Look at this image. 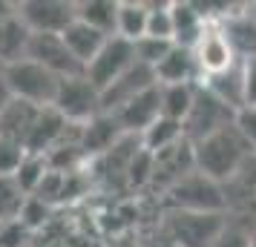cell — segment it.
Masks as SVG:
<instances>
[{
    "label": "cell",
    "mask_w": 256,
    "mask_h": 247,
    "mask_svg": "<svg viewBox=\"0 0 256 247\" xmlns=\"http://www.w3.org/2000/svg\"><path fill=\"white\" fill-rule=\"evenodd\" d=\"M233 118H236V112H233L230 106H224L216 95L208 92V89L198 83L193 109H190V115L184 118V138L190 144L204 141L208 135L224 130V127H230Z\"/></svg>",
    "instance_id": "obj_6"
},
{
    "label": "cell",
    "mask_w": 256,
    "mask_h": 247,
    "mask_svg": "<svg viewBox=\"0 0 256 247\" xmlns=\"http://www.w3.org/2000/svg\"><path fill=\"white\" fill-rule=\"evenodd\" d=\"M138 141L150 155H158V153H164V150L176 147V144L187 141L184 138V124H182V121H170V118H158Z\"/></svg>",
    "instance_id": "obj_24"
},
{
    "label": "cell",
    "mask_w": 256,
    "mask_h": 247,
    "mask_svg": "<svg viewBox=\"0 0 256 247\" xmlns=\"http://www.w3.org/2000/svg\"><path fill=\"white\" fill-rule=\"evenodd\" d=\"M193 58H196V69H198V83L208 81V78H216V75L242 63L236 58V52H233L222 23L208 26V32L202 35V40L193 46Z\"/></svg>",
    "instance_id": "obj_8"
},
{
    "label": "cell",
    "mask_w": 256,
    "mask_h": 247,
    "mask_svg": "<svg viewBox=\"0 0 256 247\" xmlns=\"http://www.w3.org/2000/svg\"><path fill=\"white\" fill-rule=\"evenodd\" d=\"M55 109L75 127H84L86 121L101 115V92L86 75H72L60 78L58 95H55Z\"/></svg>",
    "instance_id": "obj_5"
},
{
    "label": "cell",
    "mask_w": 256,
    "mask_h": 247,
    "mask_svg": "<svg viewBox=\"0 0 256 247\" xmlns=\"http://www.w3.org/2000/svg\"><path fill=\"white\" fill-rule=\"evenodd\" d=\"M72 124L60 115L55 106H44L35 118V127L26 138V153H35V155H46L58 147L64 138H66V130Z\"/></svg>",
    "instance_id": "obj_13"
},
{
    "label": "cell",
    "mask_w": 256,
    "mask_h": 247,
    "mask_svg": "<svg viewBox=\"0 0 256 247\" xmlns=\"http://www.w3.org/2000/svg\"><path fill=\"white\" fill-rule=\"evenodd\" d=\"M173 46H176L173 40L141 37V40H136V60H138V63H144V66H150V69H156V66H158L167 55H170V49H173Z\"/></svg>",
    "instance_id": "obj_29"
},
{
    "label": "cell",
    "mask_w": 256,
    "mask_h": 247,
    "mask_svg": "<svg viewBox=\"0 0 256 247\" xmlns=\"http://www.w3.org/2000/svg\"><path fill=\"white\" fill-rule=\"evenodd\" d=\"M156 81L158 86H173V83H198V69H196V58L193 49L184 46H173L170 55L156 66Z\"/></svg>",
    "instance_id": "obj_18"
},
{
    "label": "cell",
    "mask_w": 256,
    "mask_h": 247,
    "mask_svg": "<svg viewBox=\"0 0 256 247\" xmlns=\"http://www.w3.org/2000/svg\"><path fill=\"white\" fill-rule=\"evenodd\" d=\"M112 115H116L118 127H121L124 135L141 138V135L162 118V86H158V83L150 86L147 92H141L138 98H132L127 106H121Z\"/></svg>",
    "instance_id": "obj_10"
},
{
    "label": "cell",
    "mask_w": 256,
    "mask_h": 247,
    "mask_svg": "<svg viewBox=\"0 0 256 247\" xmlns=\"http://www.w3.org/2000/svg\"><path fill=\"white\" fill-rule=\"evenodd\" d=\"M26 199L29 196L14 184V178L0 176V227L3 224H14L20 219V210H24Z\"/></svg>",
    "instance_id": "obj_27"
},
{
    "label": "cell",
    "mask_w": 256,
    "mask_h": 247,
    "mask_svg": "<svg viewBox=\"0 0 256 247\" xmlns=\"http://www.w3.org/2000/svg\"><path fill=\"white\" fill-rule=\"evenodd\" d=\"M29 40H32V32L26 29V23L18 14L0 23V63H3V69L18 60H26Z\"/></svg>",
    "instance_id": "obj_20"
},
{
    "label": "cell",
    "mask_w": 256,
    "mask_h": 247,
    "mask_svg": "<svg viewBox=\"0 0 256 247\" xmlns=\"http://www.w3.org/2000/svg\"><path fill=\"white\" fill-rule=\"evenodd\" d=\"M0 72H3V63H0Z\"/></svg>",
    "instance_id": "obj_37"
},
{
    "label": "cell",
    "mask_w": 256,
    "mask_h": 247,
    "mask_svg": "<svg viewBox=\"0 0 256 247\" xmlns=\"http://www.w3.org/2000/svg\"><path fill=\"white\" fill-rule=\"evenodd\" d=\"M156 72L144 63H136L130 72H124L112 86H106L101 92V112H118L121 106H127L132 98H138L141 92H147L150 86H156Z\"/></svg>",
    "instance_id": "obj_12"
},
{
    "label": "cell",
    "mask_w": 256,
    "mask_h": 247,
    "mask_svg": "<svg viewBox=\"0 0 256 247\" xmlns=\"http://www.w3.org/2000/svg\"><path fill=\"white\" fill-rule=\"evenodd\" d=\"M147 37L173 40V14H170V3H150V23H147Z\"/></svg>",
    "instance_id": "obj_30"
},
{
    "label": "cell",
    "mask_w": 256,
    "mask_h": 247,
    "mask_svg": "<svg viewBox=\"0 0 256 247\" xmlns=\"http://www.w3.org/2000/svg\"><path fill=\"white\" fill-rule=\"evenodd\" d=\"M242 81H244V106H256V58L242 60Z\"/></svg>",
    "instance_id": "obj_33"
},
{
    "label": "cell",
    "mask_w": 256,
    "mask_h": 247,
    "mask_svg": "<svg viewBox=\"0 0 256 247\" xmlns=\"http://www.w3.org/2000/svg\"><path fill=\"white\" fill-rule=\"evenodd\" d=\"M44 106H35V104H26L20 98H12V104L0 112V135L3 138H12V141L24 144L26 147V138L35 127V118Z\"/></svg>",
    "instance_id": "obj_19"
},
{
    "label": "cell",
    "mask_w": 256,
    "mask_h": 247,
    "mask_svg": "<svg viewBox=\"0 0 256 247\" xmlns=\"http://www.w3.org/2000/svg\"><path fill=\"white\" fill-rule=\"evenodd\" d=\"M233 124H236V130L242 132V138L256 155V106H242L233 118Z\"/></svg>",
    "instance_id": "obj_32"
},
{
    "label": "cell",
    "mask_w": 256,
    "mask_h": 247,
    "mask_svg": "<svg viewBox=\"0 0 256 247\" xmlns=\"http://www.w3.org/2000/svg\"><path fill=\"white\" fill-rule=\"evenodd\" d=\"M213 247H256V233L239 219H228L224 230L219 233V239L213 242Z\"/></svg>",
    "instance_id": "obj_28"
},
{
    "label": "cell",
    "mask_w": 256,
    "mask_h": 247,
    "mask_svg": "<svg viewBox=\"0 0 256 247\" xmlns=\"http://www.w3.org/2000/svg\"><path fill=\"white\" fill-rule=\"evenodd\" d=\"M121 138H124V132L118 127L116 115H110V112H101L92 121H86L84 127H78V141H81L84 155H106Z\"/></svg>",
    "instance_id": "obj_14"
},
{
    "label": "cell",
    "mask_w": 256,
    "mask_h": 247,
    "mask_svg": "<svg viewBox=\"0 0 256 247\" xmlns=\"http://www.w3.org/2000/svg\"><path fill=\"white\" fill-rule=\"evenodd\" d=\"M228 213H173L164 216V236L173 247H213L228 224Z\"/></svg>",
    "instance_id": "obj_3"
},
{
    "label": "cell",
    "mask_w": 256,
    "mask_h": 247,
    "mask_svg": "<svg viewBox=\"0 0 256 247\" xmlns=\"http://www.w3.org/2000/svg\"><path fill=\"white\" fill-rule=\"evenodd\" d=\"M147 23H150V3L144 0H118V20L116 35L136 43L147 37Z\"/></svg>",
    "instance_id": "obj_21"
},
{
    "label": "cell",
    "mask_w": 256,
    "mask_h": 247,
    "mask_svg": "<svg viewBox=\"0 0 256 247\" xmlns=\"http://www.w3.org/2000/svg\"><path fill=\"white\" fill-rule=\"evenodd\" d=\"M162 196L164 207L173 213H228V187L198 170L187 173Z\"/></svg>",
    "instance_id": "obj_2"
},
{
    "label": "cell",
    "mask_w": 256,
    "mask_h": 247,
    "mask_svg": "<svg viewBox=\"0 0 256 247\" xmlns=\"http://www.w3.org/2000/svg\"><path fill=\"white\" fill-rule=\"evenodd\" d=\"M18 17L32 35H64V29L75 20L72 0H24L18 3Z\"/></svg>",
    "instance_id": "obj_7"
},
{
    "label": "cell",
    "mask_w": 256,
    "mask_h": 247,
    "mask_svg": "<svg viewBox=\"0 0 256 247\" xmlns=\"http://www.w3.org/2000/svg\"><path fill=\"white\" fill-rule=\"evenodd\" d=\"M9 104H12V89H9V83H6L3 72H0V112H3Z\"/></svg>",
    "instance_id": "obj_34"
},
{
    "label": "cell",
    "mask_w": 256,
    "mask_h": 247,
    "mask_svg": "<svg viewBox=\"0 0 256 247\" xmlns=\"http://www.w3.org/2000/svg\"><path fill=\"white\" fill-rule=\"evenodd\" d=\"M250 12H254V14H256V3H250Z\"/></svg>",
    "instance_id": "obj_36"
},
{
    "label": "cell",
    "mask_w": 256,
    "mask_h": 247,
    "mask_svg": "<svg viewBox=\"0 0 256 247\" xmlns=\"http://www.w3.org/2000/svg\"><path fill=\"white\" fill-rule=\"evenodd\" d=\"M222 29H224V35L230 40L236 58L239 60L256 58V14L250 12V3L233 9V12L222 20Z\"/></svg>",
    "instance_id": "obj_16"
},
{
    "label": "cell",
    "mask_w": 256,
    "mask_h": 247,
    "mask_svg": "<svg viewBox=\"0 0 256 247\" xmlns=\"http://www.w3.org/2000/svg\"><path fill=\"white\" fill-rule=\"evenodd\" d=\"M202 86L213 92L219 98L224 106H230L233 112H239L244 106V81H242V63L239 66H233V69L222 72L216 78H208V81H202Z\"/></svg>",
    "instance_id": "obj_23"
},
{
    "label": "cell",
    "mask_w": 256,
    "mask_h": 247,
    "mask_svg": "<svg viewBox=\"0 0 256 247\" xmlns=\"http://www.w3.org/2000/svg\"><path fill=\"white\" fill-rule=\"evenodd\" d=\"M136 63H138V60H136V43H130V40L116 35L104 43V49H101L98 58L86 66L84 75L98 86V92H104L106 86H112V83H116L124 72L132 69Z\"/></svg>",
    "instance_id": "obj_9"
},
{
    "label": "cell",
    "mask_w": 256,
    "mask_h": 247,
    "mask_svg": "<svg viewBox=\"0 0 256 247\" xmlns=\"http://www.w3.org/2000/svg\"><path fill=\"white\" fill-rule=\"evenodd\" d=\"M60 37H64L66 49L75 55V60L84 66V72H86V66H90L95 58H98V52L104 49V43L110 40L106 35L95 32L92 26L81 23V20H72V23L64 29V35H60Z\"/></svg>",
    "instance_id": "obj_17"
},
{
    "label": "cell",
    "mask_w": 256,
    "mask_h": 247,
    "mask_svg": "<svg viewBox=\"0 0 256 247\" xmlns=\"http://www.w3.org/2000/svg\"><path fill=\"white\" fill-rule=\"evenodd\" d=\"M52 173V167H49L46 155H35V153H26V158L20 161L18 167V173H14V184L24 190L26 196H35L40 184L46 181V176Z\"/></svg>",
    "instance_id": "obj_26"
},
{
    "label": "cell",
    "mask_w": 256,
    "mask_h": 247,
    "mask_svg": "<svg viewBox=\"0 0 256 247\" xmlns=\"http://www.w3.org/2000/svg\"><path fill=\"white\" fill-rule=\"evenodd\" d=\"M26 158V147L24 144L12 141V138H3L0 135V176H9L12 178L18 173L20 161Z\"/></svg>",
    "instance_id": "obj_31"
},
{
    "label": "cell",
    "mask_w": 256,
    "mask_h": 247,
    "mask_svg": "<svg viewBox=\"0 0 256 247\" xmlns=\"http://www.w3.org/2000/svg\"><path fill=\"white\" fill-rule=\"evenodd\" d=\"M26 58L46 66L49 72H55L58 78H72V75H84V66L75 60L64 37L60 35H32L29 40V52Z\"/></svg>",
    "instance_id": "obj_11"
},
{
    "label": "cell",
    "mask_w": 256,
    "mask_h": 247,
    "mask_svg": "<svg viewBox=\"0 0 256 247\" xmlns=\"http://www.w3.org/2000/svg\"><path fill=\"white\" fill-rule=\"evenodd\" d=\"M75 20L92 26L95 32L116 37L118 20V0H78L75 3Z\"/></svg>",
    "instance_id": "obj_22"
},
{
    "label": "cell",
    "mask_w": 256,
    "mask_h": 247,
    "mask_svg": "<svg viewBox=\"0 0 256 247\" xmlns=\"http://www.w3.org/2000/svg\"><path fill=\"white\" fill-rule=\"evenodd\" d=\"M193 155H196L198 173H204L208 178L219 181L224 187L233 184L256 161L254 150L248 147V141L242 138V132L236 130V124L208 135L204 141L193 144Z\"/></svg>",
    "instance_id": "obj_1"
},
{
    "label": "cell",
    "mask_w": 256,
    "mask_h": 247,
    "mask_svg": "<svg viewBox=\"0 0 256 247\" xmlns=\"http://www.w3.org/2000/svg\"><path fill=\"white\" fill-rule=\"evenodd\" d=\"M18 14V3H9V0H0V23L3 20H9Z\"/></svg>",
    "instance_id": "obj_35"
},
{
    "label": "cell",
    "mask_w": 256,
    "mask_h": 247,
    "mask_svg": "<svg viewBox=\"0 0 256 247\" xmlns=\"http://www.w3.org/2000/svg\"><path fill=\"white\" fill-rule=\"evenodd\" d=\"M198 83H173V86H162V118L170 121H182L190 115L193 101H196Z\"/></svg>",
    "instance_id": "obj_25"
},
{
    "label": "cell",
    "mask_w": 256,
    "mask_h": 247,
    "mask_svg": "<svg viewBox=\"0 0 256 247\" xmlns=\"http://www.w3.org/2000/svg\"><path fill=\"white\" fill-rule=\"evenodd\" d=\"M3 78L12 89V98H20L26 104L35 106H52L55 95H58L60 78L55 72H49L46 66H40L35 60H18L12 66L3 69Z\"/></svg>",
    "instance_id": "obj_4"
},
{
    "label": "cell",
    "mask_w": 256,
    "mask_h": 247,
    "mask_svg": "<svg viewBox=\"0 0 256 247\" xmlns=\"http://www.w3.org/2000/svg\"><path fill=\"white\" fill-rule=\"evenodd\" d=\"M170 14H173V43L176 46L193 49L210 26L193 0H170Z\"/></svg>",
    "instance_id": "obj_15"
}]
</instances>
